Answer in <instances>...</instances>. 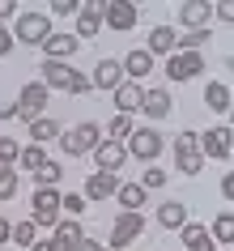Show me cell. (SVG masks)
I'll return each instance as SVG.
<instances>
[{"mask_svg":"<svg viewBox=\"0 0 234 251\" xmlns=\"http://www.w3.org/2000/svg\"><path fill=\"white\" fill-rule=\"evenodd\" d=\"M115 204H119V213H141L149 204V192L141 183H119L115 187Z\"/></svg>","mask_w":234,"mask_h":251,"instance_id":"18","label":"cell"},{"mask_svg":"<svg viewBox=\"0 0 234 251\" xmlns=\"http://www.w3.org/2000/svg\"><path fill=\"white\" fill-rule=\"evenodd\" d=\"M213 17H221V22H230V17H234V9H230V4H213Z\"/></svg>","mask_w":234,"mask_h":251,"instance_id":"44","label":"cell"},{"mask_svg":"<svg viewBox=\"0 0 234 251\" xmlns=\"http://www.w3.org/2000/svg\"><path fill=\"white\" fill-rule=\"evenodd\" d=\"M9 238H13V222H9V217H0V247H4Z\"/></svg>","mask_w":234,"mask_h":251,"instance_id":"43","label":"cell"},{"mask_svg":"<svg viewBox=\"0 0 234 251\" xmlns=\"http://www.w3.org/2000/svg\"><path fill=\"white\" fill-rule=\"evenodd\" d=\"M115 187H119V179L115 175H106V171H90V179H85V204H103V200H111L115 196Z\"/></svg>","mask_w":234,"mask_h":251,"instance_id":"14","label":"cell"},{"mask_svg":"<svg viewBox=\"0 0 234 251\" xmlns=\"http://www.w3.org/2000/svg\"><path fill=\"white\" fill-rule=\"evenodd\" d=\"M141 187H145V192L166 187V171H162V166H145V171H141Z\"/></svg>","mask_w":234,"mask_h":251,"instance_id":"34","label":"cell"},{"mask_svg":"<svg viewBox=\"0 0 234 251\" xmlns=\"http://www.w3.org/2000/svg\"><path fill=\"white\" fill-rule=\"evenodd\" d=\"M157 226H162V230H183V226H187V204H183V200L157 204Z\"/></svg>","mask_w":234,"mask_h":251,"instance_id":"22","label":"cell"},{"mask_svg":"<svg viewBox=\"0 0 234 251\" xmlns=\"http://www.w3.org/2000/svg\"><path fill=\"white\" fill-rule=\"evenodd\" d=\"M13 196H17V171L9 166V171H0V204L13 200Z\"/></svg>","mask_w":234,"mask_h":251,"instance_id":"37","label":"cell"},{"mask_svg":"<svg viewBox=\"0 0 234 251\" xmlns=\"http://www.w3.org/2000/svg\"><path fill=\"white\" fill-rule=\"evenodd\" d=\"M0 119H17V106L13 102H0Z\"/></svg>","mask_w":234,"mask_h":251,"instance_id":"46","label":"cell"},{"mask_svg":"<svg viewBox=\"0 0 234 251\" xmlns=\"http://www.w3.org/2000/svg\"><path fill=\"white\" fill-rule=\"evenodd\" d=\"M17 153H22V145H17L13 136H0V171H9L17 162Z\"/></svg>","mask_w":234,"mask_h":251,"instance_id":"36","label":"cell"},{"mask_svg":"<svg viewBox=\"0 0 234 251\" xmlns=\"http://www.w3.org/2000/svg\"><path fill=\"white\" fill-rule=\"evenodd\" d=\"M132 128H136V124H132V115H115L111 124H106V141H119V145H124V141L132 136Z\"/></svg>","mask_w":234,"mask_h":251,"instance_id":"32","label":"cell"},{"mask_svg":"<svg viewBox=\"0 0 234 251\" xmlns=\"http://www.w3.org/2000/svg\"><path fill=\"white\" fill-rule=\"evenodd\" d=\"M90 158H94V166H98V171H106V175H115L119 166H124V162H128V149L119 145V141H106V136H103V141H98V145H94V153H90Z\"/></svg>","mask_w":234,"mask_h":251,"instance_id":"12","label":"cell"},{"mask_svg":"<svg viewBox=\"0 0 234 251\" xmlns=\"http://www.w3.org/2000/svg\"><path fill=\"white\" fill-rule=\"evenodd\" d=\"M136 22H141V9H136L132 0H106V13H103V26L106 30L128 34V30H136Z\"/></svg>","mask_w":234,"mask_h":251,"instance_id":"9","label":"cell"},{"mask_svg":"<svg viewBox=\"0 0 234 251\" xmlns=\"http://www.w3.org/2000/svg\"><path fill=\"white\" fill-rule=\"evenodd\" d=\"M230 128L221 124V128H208V132H200V158H213V162H230V153H234V141H230Z\"/></svg>","mask_w":234,"mask_h":251,"instance_id":"10","label":"cell"},{"mask_svg":"<svg viewBox=\"0 0 234 251\" xmlns=\"http://www.w3.org/2000/svg\"><path fill=\"white\" fill-rule=\"evenodd\" d=\"M13 43H26V47H43V43L52 39V17L47 13H34V9H22V13L13 17Z\"/></svg>","mask_w":234,"mask_h":251,"instance_id":"1","label":"cell"},{"mask_svg":"<svg viewBox=\"0 0 234 251\" xmlns=\"http://www.w3.org/2000/svg\"><path fill=\"white\" fill-rule=\"evenodd\" d=\"M208 17H213V4L208 0H187V4H179V22L187 30H208Z\"/></svg>","mask_w":234,"mask_h":251,"instance_id":"17","label":"cell"},{"mask_svg":"<svg viewBox=\"0 0 234 251\" xmlns=\"http://www.w3.org/2000/svg\"><path fill=\"white\" fill-rule=\"evenodd\" d=\"M103 251H106V247H103Z\"/></svg>","mask_w":234,"mask_h":251,"instance_id":"48","label":"cell"},{"mask_svg":"<svg viewBox=\"0 0 234 251\" xmlns=\"http://www.w3.org/2000/svg\"><path fill=\"white\" fill-rule=\"evenodd\" d=\"M221 196L234 200V179H230V175H221Z\"/></svg>","mask_w":234,"mask_h":251,"instance_id":"45","label":"cell"},{"mask_svg":"<svg viewBox=\"0 0 234 251\" xmlns=\"http://www.w3.org/2000/svg\"><path fill=\"white\" fill-rule=\"evenodd\" d=\"M73 251H103V243H98V238H90V234H85V238H81V243H77V247H73Z\"/></svg>","mask_w":234,"mask_h":251,"instance_id":"42","label":"cell"},{"mask_svg":"<svg viewBox=\"0 0 234 251\" xmlns=\"http://www.w3.org/2000/svg\"><path fill=\"white\" fill-rule=\"evenodd\" d=\"M208 238H217V243H230V238H234V213H230V209H221L217 217H213Z\"/></svg>","mask_w":234,"mask_h":251,"instance_id":"29","label":"cell"},{"mask_svg":"<svg viewBox=\"0 0 234 251\" xmlns=\"http://www.w3.org/2000/svg\"><path fill=\"white\" fill-rule=\"evenodd\" d=\"M208 251H217V247H208Z\"/></svg>","mask_w":234,"mask_h":251,"instance_id":"47","label":"cell"},{"mask_svg":"<svg viewBox=\"0 0 234 251\" xmlns=\"http://www.w3.org/2000/svg\"><path fill=\"white\" fill-rule=\"evenodd\" d=\"M64 94H90V77L81 73V68H73V81H68V90Z\"/></svg>","mask_w":234,"mask_h":251,"instance_id":"39","label":"cell"},{"mask_svg":"<svg viewBox=\"0 0 234 251\" xmlns=\"http://www.w3.org/2000/svg\"><path fill=\"white\" fill-rule=\"evenodd\" d=\"M77 13H81V0H52L47 17H77Z\"/></svg>","mask_w":234,"mask_h":251,"instance_id":"38","label":"cell"},{"mask_svg":"<svg viewBox=\"0 0 234 251\" xmlns=\"http://www.w3.org/2000/svg\"><path fill=\"white\" fill-rule=\"evenodd\" d=\"M145 51L149 55H170L175 51V26H154L149 39H145Z\"/></svg>","mask_w":234,"mask_h":251,"instance_id":"23","label":"cell"},{"mask_svg":"<svg viewBox=\"0 0 234 251\" xmlns=\"http://www.w3.org/2000/svg\"><path fill=\"white\" fill-rule=\"evenodd\" d=\"M98 141H103V128H98L94 119H81L73 132H60V149H64L68 158H85V153H94Z\"/></svg>","mask_w":234,"mask_h":251,"instance_id":"3","label":"cell"},{"mask_svg":"<svg viewBox=\"0 0 234 251\" xmlns=\"http://www.w3.org/2000/svg\"><path fill=\"white\" fill-rule=\"evenodd\" d=\"M81 238H85V226H81L77 217H60V222H55V243H64V251H73Z\"/></svg>","mask_w":234,"mask_h":251,"instance_id":"26","label":"cell"},{"mask_svg":"<svg viewBox=\"0 0 234 251\" xmlns=\"http://www.w3.org/2000/svg\"><path fill=\"white\" fill-rule=\"evenodd\" d=\"M119 68H124V81H136V85H141V81L154 73V55L145 51V47H132V51L119 60Z\"/></svg>","mask_w":234,"mask_h":251,"instance_id":"15","label":"cell"},{"mask_svg":"<svg viewBox=\"0 0 234 251\" xmlns=\"http://www.w3.org/2000/svg\"><path fill=\"white\" fill-rule=\"evenodd\" d=\"M81 51V43H77V34H52V39L43 43V55H47V60H73V55Z\"/></svg>","mask_w":234,"mask_h":251,"instance_id":"19","label":"cell"},{"mask_svg":"<svg viewBox=\"0 0 234 251\" xmlns=\"http://www.w3.org/2000/svg\"><path fill=\"white\" fill-rule=\"evenodd\" d=\"M85 209H90V204H85V196H81V192H68V196H60V213H68V217H81Z\"/></svg>","mask_w":234,"mask_h":251,"instance_id":"35","label":"cell"},{"mask_svg":"<svg viewBox=\"0 0 234 251\" xmlns=\"http://www.w3.org/2000/svg\"><path fill=\"white\" fill-rule=\"evenodd\" d=\"M141 85H136V81H124V85H119V90H111V98H115V111L119 115H132V111H141Z\"/></svg>","mask_w":234,"mask_h":251,"instance_id":"21","label":"cell"},{"mask_svg":"<svg viewBox=\"0 0 234 251\" xmlns=\"http://www.w3.org/2000/svg\"><path fill=\"white\" fill-rule=\"evenodd\" d=\"M175 171L179 175H200L205 158H200V132H179L175 136Z\"/></svg>","mask_w":234,"mask_h":251,"instance_id":"6","label":"cell"},{"mask_svg":"<svg viewBox=\"0 0 234 251\" xmlns=\"http://www.w3.org/2000/svg\"><path fill=\"white\" fill-rule=\"evenodd\" d=\"M205 102H208V111L226 115V111H230V85H226V81H208L205 85Z\"/></svg>","mask_w":234,"mask_h":251,"instance_id":"27","label":"cell"},{"mask_svg":"<svg viewBox=\"0 0 234 251\" xmlns=\"http://www.w3.org/2000/svg\"><path fill=\"white\" fill-rule=\"evenodd\" d=\"M47 98H52V90L43 85V81H26L22 85V94H17V119L22 124H34V119L43 115V106H47Z\"/></svg>","mask_w":234,"mask_h":251,"instance_id":"7","label":"cell"},{"mask_svg":"<svg viewBox=\"0 0 234 251\" xmlns=\"http://www.w3.org/2000/svg\"><path fill=\"white\" fill-rule=\"evenodd\" d=\"M208 39H213L208 30H187V34H175V51H200Z\"/></svg>","mask_w":234,"mask_h":251,"instance_id":"30","label":"cell"},{"mask_svg":"<svg viewBox=\"0 0 234 251\" xmlns=\"http://www.w3.org/2000/svg\"><path fill=\"white\" fill-rule=\"evenodd\" d=\"M124 85V68H119V60H111V55H103L98 64H94V73H90V90H119Z\"/></svg>","mask_w":234,"mask_h":251,"instance_id":"13","label":"cell"},{"mask_svg":"<svg viewBox=\"0 0 234 251\" xmlns=\"http://www.w3.org/2000/svg\"><path fill=\"white\" fill-rule=\"evenodd\" d=\"M179 238H183V247H187V251H208V247H213L205 222H187V226L179 230Z\"/></svg>","mask_w":234,"mask_h":251,"instance_id":"24","label":"cell"},{"mask_svg":"<svg viewBox=\"0 0 234 251\" xmlns=\"http://www.w3.org/2000/svg\"><path fill=\"white\" fill-rule=\"evenodd\" d=\"M200 68H205V55H200V51H170L166 55V77L175 81V85L196 81V77H200Z\"/></svg>","mask_w":234,"mask_h":251,"instance_id":"8","label":"cell"},{"mask_svg":"<svg viewBox=\"0 0 234 251\" xmlns=\"http://www.w3.org/2000/svg\"><path fill=\"white\" fill-rule=\"evenodd\" d=\"M60 179H64V166H60V162H52V158L34 171V187H55Z\"/></svg>","mask_w":234,"mask_h":251,"instance_id":"28","label":"cell"},{"mask_svg":"<svg viewBox=\"0 0 234 251\" xmlns=\"http://www.w3.org/2000/svg\"><path fill=\"white\" fill-rule=\"evenodd\" d=\"M13 47H17V43H13V30H9L4 22H0V60H4V55L13 51Z\"/></svg>","mask_w":234,"mask_h":251,"instance_id":"40","label":"cell"},{"mask_svg":"<svg viewBox=\"0 0 234 251\" xmlns=\"http://www.w3.org/2000/svg\"><path fill=\"white\" fill-rule=\"evenodd\" d=\"M124 149H128V158L145 162V166H157L162 149H166V136L157 132V128H132V136L124 141Z\"/></svg>","mask_w":234,"mask_h":251,"instance_id":"2","label":"cell"},{"mask_svg":"<svg viewBox=\"0 0 234 251\" xmlns=\"http://www.w3.org/2000/svg\"><path fill=\"white\" fill-rule=\"evenodd\" d=\"M141 234H145V213H115V222H111V238H106V251L132 247Z\"/></svg>","mask_w":234,"mask_h":251,"instance_id":"5","label":"cell"},{"mask_svg":"<svg viewBox=\"0 0 234 251\" xmlns=\"http://www.w3.org/2000/svg\"><path fill=\"white\" fill-rule=\"evenodd\" d=\"M103 13H106V0H85V4H81V13H77V43L103 34Z\"/></svg>","mask_w":234,"mask_h":251,"instance_id":"11","label":"cell"},{"mask_svg":"<svg viewBox=\"0 0 234 251\" xmlns=\"http://www.w3.org/2000/svg\"><path fill=\"white\" fill-rule=\"evenodd\" d=\"M26 128H30V141H34V145H43V149H47V145H52V141H55V136H60V124H55V119L52 115H39V119H34V124H26Z\"/></svg>","mask_w":234,"mask_h":251,"instance_id":"25","label":"cell"},{"mask_svg":"<svg viewBox=\"0 0 234 251\" xmlns=\"http://www.w3.org/2000/svg\"><path fill=\"white\" fill-rule=\"evenodd\" d=\"M43 85L47 90H68V81H73V64H64V60H43Z\"/></svg>","mask_w":234,"mask_h":251,"instance_id":"20","label":"cell"},{"mask_svg":"<svg viewBox=\"0 0 234 251\" xmlns=\"http://www.w3.org/2000/svg\"><path fill=\"white\" fill-rule=\"evenodd\" d=\"M34 238H39V226L26 217V222H17V226H13V238H9V243H22V247L30 251V247H34Z\"/></svg>","mask_w":234,"mask_h":251,"instance_id":"33","label":"cell"},{"mask_svg":"<svg viewBox=\"0 0 234 251\" xmlns=\"http://www.w3.org/2000/svg\"><path fill=\"white\" fill-rule=\"evenodd\" d=\"M64 213H60V192L55 187H34V196H30V222L39 226V230H55Z\"/></svg>","mask_w":234,"mask_h":251,"instance_id":"4","label":"cell"},{"mask_svg":"<svg viewBox=\"0 0 234 251\" xmlns=\"http://www.w3.org/2000/svg\"><path fill=\"white\" fill-rule=\"evenodd\" d=\"M43 162H47V149H43V145H26L22 153H17V166H22V171H30V175L39 171Z\"/></svg>","mask_w":234,"mask_h":251,"instance_id":"31","label":"cell"},{"mask_svg":"<svg viewBox=\"0 0 234 251\" xmlns=\"http://www.w3.org/2000/svg\"><path fill=\"white\" fill-rule=\"evenodd\" d=\"M30 251H64V243H55V238H34Z\"/></svg>","mask_w":234,"mask_h":251,"instance_id":"41","label":"cell"},{"mask_svg":"<svg viewBox=\"0 0 234 251\" xmlns=\"http://www.w3.org/2000/svg\"><path fill=\"white\" fill-rule=\"evenodd\" d=\"M141 111L149 119H166L170 115V90L166 85H149V90L141 94Z\"/></svg>","mask_w":234,"mask_h":251,"instance_id":"16","label":"cell"}]
</instances>
